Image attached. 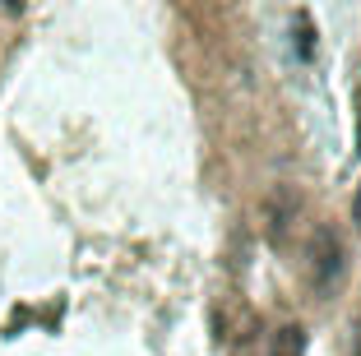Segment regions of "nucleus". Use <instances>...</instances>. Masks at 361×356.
<instances>
[{
  "label": "nucleus",
  "instance_id": "nucleus-1",
  "mask_svg": "<svg viewBox=\"0 0 361 356\" xmlns=\"http://www.w3.org/2000/svg\"><path fill=\"white\" fill-rule=\"evenodd\" d=\"M343 241L334 227H315V236H310V283H315V292H334V283L343 278Z\"/></svg>",
  "mask_w": 361,
  "mask_h": 356
},
{
  "label": "nucleus",
  "instance_id": "nucleus-2",
  "mask_svg": "<svg viewBox=\"0 0 361 356\" xmlns=\"http://www.w3.org/2000/svg\"><path fill=\"white\" fill-rule=\"evenodd\" d=\"M297 213H301V195L292 185H274L264 195V209H259V218H264V236L274 245H283L287 231H292V222H297Z\"/></svg>",
  "mask_w": 361,
  "mask_h": 356
},
{
  "label": "nucleus",
  "instance_id": "nucleus-3",
  "mask_svg": "<svg viewBox=\"0 0 361 356\" xmlns=\"http://www.w3.org/2000/svg\"><path fill=\"white\" fill-rule=\"evenodd\" d=\"M269 356H306V329L301 324H283L269 343Z\"/></svg>",
  "mask_w": 361,
  "mask_h": 356
},
{
  "label": "nucleus",
  "instance_id": "nucleus-4",
  "mask_svg": "<svg viewBox=\"0 0 361 356\" xmlns=\"http://www.w3.org/2000/svg\"><path fill=\"white\" fill-rule=\"evenodd\" d=\"M357 209H361V204H357Z\"/></svg>",
  "mask_w": 361,
  "mask_h": 356
}]
</instances>
